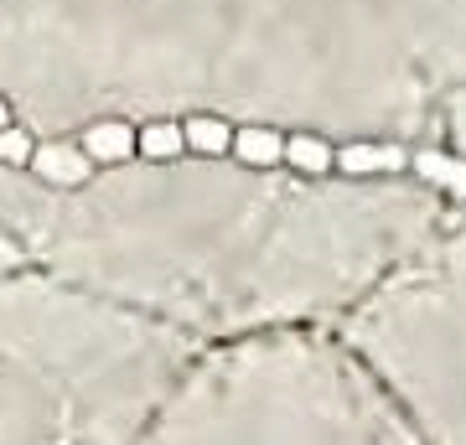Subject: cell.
<instances>
[{
	"label": "cell",
	"mask_w": 466,
	"mask_h": 445,
	"mask_svg": "<svg viewBox=\"0 0 466 445\" xmlns=\"http://www.w3.org/2000/svg\"><path fill=\"white\" fill-rule=\"evenodd\" d=\"M285 166H296L306 177H327L337 171V146H327L321 135H285Z\"/></svg>",
	"instance_id": "obj_5"
},
{
	"label": "cell",
	"mask_w": 466,
	"mask_h": 445,
	"mask_svg": "<svg viewBox=\"0 0 466 445\" xmlns=\"http://www.w3.org/2000/svg\"><path fill=\"white\" fill-rule=\"evenodd\" d=\"M182 130H187V150H198V156H228L233 150V130L213 115H192Z\"/></svg>",
	"instance_id": "obj_8"
},
{
	"label": "cell",
	"mask_w": 466,
	"mask_h": 445,
	"mask_svg": "<svg viewBox=\"0 0 466 445\" xmlns=\"http://www.w3.org/2000/svg\"><path fill=\"white\" fill-rule=\"evenodd\" d=\"M410 166H415V171L435 187V192H451V197L466 202V161L441 156V150H420V156H410Z\"/></svg>",
	"instance_id": "obj_4"
},
{
	"label": "cell",
	"mask_w": 466,
	"mask_h": 445,
	"mask_svg": "<svg viewBox=\"0 0 466 445\" xmlns=\"http://www.w3.org/2000/svg\"><path fill=\"white\" fill-rule=\"evenodd\" d=\"M32 171L52 187H78V182H88L94 161H88V150H73V146H36Z\"/></svg>",
	"instance_id": "obj_1"
},
{
	"label": "cell",
	"mask_w": 466,
	"mask_h": 445,
	"mask_svg": "<svg viewBox=\"0 0 466 445\" xmlns=\"http://www.w3.org/2000/svg\"><path fill=\"white\" fill-rule=\"evenodd\" d=\"M32 150L36 140L21 125H11V130H0V161H11V166H32Z\"/></svg>",
	"instance_id": "obj_9"
},
{
	"label": "cell",
	"mask_w": 466,
	"mask_h": 445,
	"mask_svg": "<svg viewBox=\"0 0 466 445\" xmlns=\"http://www.w3.org/2000/svg\"><path fill=\"white\" fill-rule=\"evenodd\" d=\"M337 166H342L348 177H373V171H404V166H410V150L358 140V146H342V150H337Z\"/></svg>",
	"instance_id": "obj_2"
},
{
	"label": "cell",
	"mask_w": 466,
	"mask_h": 445,
	"mask_svg": "<svg viewBox=\"0 0 466 445\" xmlns=\"http://www.w3.org/2000/svg\"><path fill=\"white\" fill-rule=\"evenodd\" d=\"M135 150L150 156V161H171V156L187 150V130L177 125V119H156V125H146V130L135 135Z\"/></svg>",
	"instance_id": "obj_7"
},
{
	"label": "cell",
	"mask_w": 466,
	"mask_h": 445,
	"mask_svg": "<svg viewBox=\"0 0 466 445\" xmlns=\"http://www.w3.org/2000/svg\"><path fill=\"white\" fill-rule=\"evenodd\" d=\"M228 156H238L244 166H280L285 161V135L269 130V125H244V130H233V150Z\"/></svg>",
	"instance_id": "obj_3"
},
{
	"label": "cell",
	"mask_w": 466,
	"mask_h": 445,
	"mask_svg": "<svg viewBox=\"0 0 466 445\" xmlns=\"http://www.w3.org/2000/svg\"><path fill=\"white\" fill-rule=\"evenodd\" d=\"M0 130H11V104L0 99Z\"/></svg>",
	"instance_id": "obj_10"
},
{
	"label": "cell",
	"mask_w": 466,
	"mask_h": 445,
	"mask_svg": "<svg viewBox=\"0 0 466 445\" xmlns=\"http://www.w3.org/2000/svg\"><path fill=\"white\" fill-rule=\"evenodd\" d=\"M84 150H88V161H125L135 150V130L125 125V119H99L94 130L84 135Z\"/></svg>",
	"instance_id": "obj_6"
}]
</instances>
